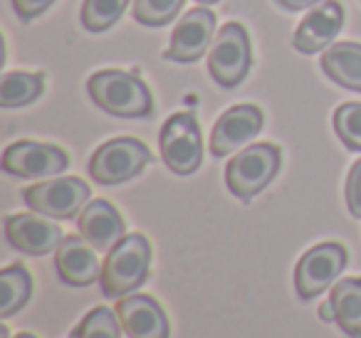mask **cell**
<instances>
[{"mask_svg": "<svg viewBox=\"0 0 361 338\" xmlns=\"http://www.w3.org/2000/svg\"><path fill=\"white\" fill-rule=\"evenodd\" d=\"M186 0H134L136 23L146 27H164L180 13Z\"/></svg>", "mask_w": 361, "mask_h": 338, "instance_id": "23", "label": "cell"}, {"mask_svg": "<svg viewBox=\"0 0 361 338\" xmlns=\"http://www.w3.org/2000/svg\"><path fill=\"white\" fill-rule=\"evenodd\" d=\"M55 0H13V11L23 23H30L35 18H40L42 13H47L52 8Z\"/></svg>", "mask_w": 361, "mask_h": 338, "instance_id": "26", "label": "cell"}, {"mask_svg": "<svg viewBox=\"0 0 361 338\" xmlns=\"http://www.w3.org/2000/svg\"><path fill=\"white\" fill-rule=\"evenodd\" d=\"M277 6L285 8V11H305V8H314L324 0H275Z\"/></svg>", "mask_w": 361, "mask_h": 338, "instance_id": "27", "label": "cell"}, {"mask_svg": "<svg viewBox=\"0 0 361 338\" xmlns=\"http://www.w3.org/2000/svg\"><path fill=\"white\" fill-rule=\"evenodd\" d=\"M116 316L129 338H169L166 311L149 294H131L119 299Z\"/></svg>", "mask_w": 361, "mask_h": 338, "instance_id": "15", "label": "cell"}, {"mask_svg": "<svg viewBox=\"0 0 361 338\" xmlns=\"http://www.w3.org/2000/svg\"><path fill=\"white\" fill-rule=\"evenodd\" d=\"M282 154L272 144H255L233 156L226 168V185L235 198L252 200L280 173Z\"/></svg>", "mask_w": 361, "mask_h": 338, "instance_id": "3", "label": "cell"}, {"mask_svg": "<svg viewBox=\"0 0 361 338\" xmlns=\"http://www.w3.org/2000/svg\"><path fill=\"white\" fill-rule=\"evenodd\" d=\"M70 158L62 149L37 141H18L3 154V170L16 178H47L67 170Z\"/></svg>", "mask_w": 361, "mask_h": 338, "instance_id": "9", "label": "cell"}, {"mask_svg": "<svg viewBox=\"0 0 361 338\" xmlns=\"http://www.w3.org/2000/svg\"><path fill=\"white\" fill-rule=\"evenodd\" d=\"M16 338H37V336H32V333H20V336H16Z\"/></svg>", "mask_w": 361, "mask_h": 338, "instance_id": "31", "label": "cell"}, {"mask_svg": "<svg viewBox=\"0 0 361 338\" xmlns=\"http://www.w3.org/2000/svg\"><path fill=\"white\" fill-rule=\"evenodd\" d=\"M0 338H8V328H6V326L0 328Z\"/></svg>", "mask_w": 361, "mask_h": 338, "instance_id": "30", "label": "cell"}, {"mask_svg": "<svg viewBox=\"0 0 361 338\" xmlns=\"http://www.w3.org/2000/svg\"><path fill=\"white\" fill-rule=\"evenodd\" d=\"M334 131L339 141L349 151H359L361 154V104L356 101H346L334 111Z\"/></svg>", "mask_w": 361, "mask_h": 338, "instance_id": "24", "label": "cell"}, {"mask_svg": "<svg viewBox=\"0 0 361 338\" xmlns=\"http://www.w3.org/2000/svg\"><path fill=\"white\" fill-rule=\"evenodd\" d=\"M196 3H203V6H213V3H218V0H196Z\"/></svg>", "mask_w": 361, "mask_h": 338, "instance_id": "29", "label": "cell"}, {"mask_svg": "<svg viewBox=\"0 0 361 338\" xmlns=\"http://www.w3.org/2000/svg\"><path fill=\"white\" fill-rule=\"evenodd\" d=\"M121 323L116 311L106 306H97L80 321V326L72 328L70 338H121Z\"/></svg>", "mask_w": 361, "mask_h": 338, "instance_id": "22", "label": "cell"}, {"mask_svg": "<svg viewBox=\"0 0 361 338\" xmlns=\"http://www.w3.org/2000/svg\"><path fill=\"white\" fill-rule=\"evenodd\" d=\"M57 277L67 287H90L102 277V264L97 249L82 234H70L55 249Z\"/></svg>", "mask_w": 361, "mask_h": 338, "instance_id": "14", "label": "cell"}, {"mask_svg": "<svg viewBox=\"0 0 361 338\" xmlns=\"http://www.w3.org/2000/svg\"><path fill=\"white\" fill-rule=\"evenodd\" d=\"M346 267V249L339 242H322L307 249L295 267V292L302 301L317 299L334 287L336 277Z\"/></svg>", "mask_w": 361, "mask_h": 338, "instance_id": "8", "label": "cell"}, {"mask_svg": "<svg viewBox=\"0 0 361 338\" xmlns=\"http://www.w3.org/2000/svg\"><path fill=\"white\" fill-rule=\"evenodd\" d=\"M151 244L144 234H124L109 249L102 264V294L106 299H124L141 287L149 277Z\"/></svg>", "mask_w": 361, "mask_h": 338, "instance_id": "2", "label": "cell"}, {"mask_svg": "<svg viewBox=\"0 0 361 338\" xmlns=\"http://www.w3.org/2000/svg\"><path fill=\"white\" fill-rule=\"evenodd\" d=\"M322 70L334 84L351 92H361V45L336 42L322 55Z\"/></svg>", "mask_w": 361, "mask_h": 338, "instance_id": "17", "label": "cell"}, {"mask_svg": "<svg viewBox=\"0 0 361 338\" xmlns=\"http://www.w3.org/2000/svg\"><path fill=\"white\" fill-rule=\"evenodd\" d=\"M252 65L250 35L240 23H226L208 52V70L218 87L233 89L247 77Z\"/></svg>", "mask_w": 361, "mask_h": 338, "instance_id": "4", "label": "cell"}, {"mask_svg": "<svg viewBox=\"0 0 361 338\" xmlns=\"http://www.w3.org/2000/svg\"><path fill=\"white\" fill-rule=\"evenodd\" d=\"M92 101L102 111L121 119H144L154 111V96L144 80L131 72L102 70L87 82Z\"/></svg>", "mask_w": 361, "mask_h": 338, "instance_id": "1", "label": "cell"}, {"mask_svg": "<svg viewBox=\"0 0 361 338\" xmlns=\"http://www.w3.org/2000/svg\"><path fill=\"white\" fill-rule=\"evenodd\" d=\"M341 25H344V8H341V3L324 0V3L314 6L302 18L300 27L295 30L292 45L302 55H317L326 45H331V40L339 35Z\"/></svg>", "mask_w": 361, "mask_h": 338, "instance_id": "13", "label": "cell"}, {"mask_svg": "<svg viewBox=\"0 0 361 338\" xmlns=\"http://www.w3.org/2000/svg\"><path fill=\"white\" fill-rule=\"evenodd\" d=\"M265 116L257 106L252 104H238L231 106L221 119L216 121L211 134V154L216 158L228 156L233 151H238L240 146H245L250 139H255L262 131Z\"/></svg>", "mask_w": 361, "mask_h": 338, "instance_id": "12", "label": "cell"}, {"mask_svg": "<svg viewBox=\"0 0 361 338\" xmlns=\"http://www.w3.org/2000/svg\"><path fill=\"white\" fill-rule=\"evenodd\" d=\"M129 0H85L82 6V25L90 32H104L119 23Z\"/></svg>", "mask_w": 361, "mask_h": 338, "instance_id": "21", "label": "cell"}, {"mask_svg": "<svg viewBox=\"0 0 361 338\" xmlns=\"http://www.w3.org/2000/svg\"><path fill=\"white\" fill-rule=\"evenodd\" d=\"M23 200L32 213L47 215L55 220H72L87 208L90 185L75 175H62V178H52L25 188Z\"/></svg>", "mask_w": 361, "mask_h": 338, "instance_id": "7", "label": "cell"}, {"mask_svg": "<svg viewBox=\"0 0 361 338\" xmlns=\"http://www.w3.org/2000/svg\"><path fill=\"white\" fill-rule=\"evenodd\" d=\"M319 318L322 321H334V306H331V301H324L319 306Z\"/></svg>", "mask_w": 361, "mask_h": 338, "instance_id": "28", "label": "cell"}, {"mask_svg": "<svg viewBox=\"0 0 361 338\" xmlns=\"http://www.w3.org/2000/svg\"><path fill=\"white\" fill-rule=\"evenodd\" d=\"M161 158L166 168L176 175H191L201 168L203 163V141L201 126L191 111L173 114L164 124L159 136Z\"/></svg>", "mask_w": 361, "mask_h": 338, "instance_id": "6", "label": "cell"}, {"mask_svg": "<svg viewBox=\"0 0 361 338\" xmlns=\"http://www.w3.org/2000/svg\"><path fill=\"white\" fill-rule=\"evenodd\" d=\"M77 230L94 249L109 252L124 237V220L109 200H94L80 213Z\"/></svg>", "mask_w": 361, "mask_h": 338, "instance_id": "16", "label": "cell"}, {"mask_svg": "<svg viewBox=\"0 0 361 338\" xmlns=\"http://www.w3.org/2000/svg\"><path fill=\"white\" fill-rule=\"evenodd\" d=\"M151 163V151L139 139H111L90 158V175L99 185H119L136 178Z\"/></svg>", "mask_w": 361, "mask_h": 338, "instance_id": "5", "label": "cell"}, {"mask_svg": "<svg viewBox=\"0 0 361 338\" xmlns=\"http://www.w3.org/2000/svg\"><path fill=\"white\" fill-rule=\"evenodd\" d=\"M216 35V15L206 8H193L180 18L176 30L171 32V45L166 50V60L171 62H196L206 55Z\"/></svg>", "mask_w": 361, "mask_h": 338, "instance_id": "11", "label": "cell"}, {"mask_svg": "<svg viewBox=\"0 0 361 338\" xmlns=\"http://www.w3.org/2000/svg\"><path fill=\"white\" fill-rule=\"evenodd\" d=\"M6 239L18 252L30 254V257H42L60 247L62 230L55 223L45 220L40 213H20L6 218Z\"/></svg>", "mask_w": 361, "mask_h": 338, "instance_id": "10", "label": "cell"}, {"mask_svg": "<svg viewBox=\"0 0 361 338\" xmlns=\"http://www.w3.org/2000/svg\"><path fill=\"white\" fill-rule=\"evenodd\" d=\"M45 92V75L35 72H6L0 82V106L16 109V106L32 104Z\"/></svg>", "mask_w": 361, "mask_h": 338, "instance_id": "19", "label": "cell"}, {"mask_svg": "<svg viewBox=\"0 0 361 338\" xmlns=\"http://www.w3.org/2000/svg\"><path fill=\"white\" fill-rule=\"evenodd\" d=\"M329 301L336 326L349 338H361V277L339 279L331 287Z\"/></svg>", "mask_w": 361, "mask_h": 338, "instance_id": "18", "label": "cell"}, {"mask_svg": "<svg viewBox=\"0 0 361 338\" xmlns=\"http://www.w3.org/2000/svg\"><path fill=\"white\" fill-rule=\"evenodd\" d=\"M346 205L354 218H361V158L351 165L346 178Z\"/></svg>", "mask_w": 361, "mask_h": 338, "instance_id": "25", "label": "cell"}, {"mask_svg": "<svg viewBox=\"0 0 361 338\" xmlns=\"http://www.w3.org/2000/svg\"><path fill=\"white\" fill-rule=\"evenodd\" d=\"M0 292H3V301H0V316L8 318L18 313L27 303L32 294V277L23 264H13L0 272Z\"/></svg>", "mask_w": 361, "mask_h": 338, "instance_id": "20", "label": "cell"}]
</instances>
